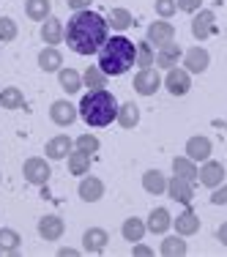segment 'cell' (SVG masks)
<instances>
[{"label":"cell","mask_w":227,"mask_h":257,"mask_svg":"<svg viewBox=\"0 0 227 257\" xmlns=\"http://www.w3.org/2000/svg\"><path fill=\"white\" fill-rule=\"evenodd\" d=\"M90 154H82V151H71L69 156H66V162H69V173L71 175H88V170H90Z\"/></svg>","instance_id":"obj_26"},{"label":"cell","mask_w":227,"mask_h":257,"mask_svg":"<svg viewBox=\"0 0 227 257\" xmlns=\"http://www.w3.org/2000/svg\"><path fill=\"white\" fill-rule=\"evenodd\" d=\"M197 178L205 189H216L219 183H224V164L213 162V159H205L202 167L197 170Z\"/></svg>","instance_id":"obj_8"},{"label":"cell","mask_w":227,"mask_h":257,"mask_svg":"<svg viewBox=\"0 0 227 257\" xmlns=\"http://www.w3.org/2000/svg\"><path fill=\"white\" fill-rule=\"evenodd\" d=\"M0 107L3 109H22L25 107V96L20 88H3L0 90Z\"/></svg>","instance_id":"obj_33"},{"label":"cell","mask_w":227,"mask_h":257,"mask_svg":"<svg viewBox=\"0 0 227 257\" xmlns=\"http://www.w3.org/2000/svg\"><path fill=\"white\" fill-rule=\"evenodd\" d=\"M107 28V20L96 11H74L71 20L66 22V44L77 55H96L104 47V41L109 39Z\"/></svg>","instance_id":"obj_1"},{"label":"cell","mask_w":227,"mask_h":257,"mask_svg":"<svg viewBox=\"0 0 227 257\" xmlns=\"http://www.w3.org/2000/svg\"><path fill=\"white\" fill-rule=\"evenodd\" d=\"M58 254H60V257H74V254H77V249H71V246H63V249H58Z\"/></svg>","instance_id":"obj_44"},{"label":"cell","mask_w":227,"mask_h":257,"mask_svg":"<svg viewBox=\"0 0 227 257\" xmlns=\"http://www.w3.org/2000/svg\"><path fill=\"white\" fill-rule=\"evenodd\" d=\"M156 14H159V20H170V17H175V11H178V3L175 0H156Z\"/></svg>","instance_id":"obj_38"},{"label":"cell","mask_w":227,"mask_h":257,"mask_svg":"<svg viewBox=\"0 0 227 257\" xmlns=\"http://www.w3.org/2000/svg\"><path fill=\"white\" fill-rule=\"evenodd\" d=\"M173 39H175L173 22L159 20V22H151V25H148V41H151V44L162 47V44H167V41H173Z\"/></svg>","instance_id":"obj_17"},{"label":"cell","mask_w":227,"mask_h":257,"mask_svg":"<svg viewBox=\"0 0 227 257\" xmlns=\"http://www.w3.org/2000/svg\"><path fill=\"white\" fill-rule=\"evenodd\" d=\"M74 148L93 156V154H99V137H93V134H79L74 140Z\"/></svg>","instance_id":"obj_36"},{"label":"cell","mask_w":227,"mask_h":257,"mask_svg":"<svg viewBox=\"0 0 227 257\" xmlns=\"http://www.w3.org/2000/svg\"><path fill=\"white\" fill-rule=\"evenodd\" d=\"M211 140L208 137H189L186 140V156L192 159V162H205V159H211Z\"/></svg>","instance_id":"obj_19"},{"label":"cell","mask_w":227,"mask_h":257,"mask_svg":"<svg viewBox=\"0 0 227 257\" xmlns=\"http://www.w3.org/2000/svg\"><path fill=\"white\" fill-rule=\"evenodd\" d=\"M77 192H79V200H85V203H99L104 197V183L96 175H82Z\"/></svg>","instance_id":"obj_14"},{"label":"cell","mask_w":227,"mask_h":257,"mask_svg":"<svg viewBox=\"0 0 227 257\" xmlns=\"http://www.w3.org/2000/svg\"><path fill=\"white\" fill-rule=\"evenodd\" d=\"M41 39H44V44H60V41L66 39V28L60 20H55V17H47L44 22H41Z\"/></svg>","instance_id":"obj_18"},{"label":"cell","mask_w":227,"mask_h":257,"mask_svg":"<svg viewBox=\"0 0 227 257\" xmlns=\"http://www.w3.org/2000/svg\"><path fill=\"white\" fill-rule=\"evenodd\" d=\"M50 11H52L50 0H25V14L33 22H44L50 17Z\"/></svg>","instance_id":"obj_32"},{"label":"cell","mask_w":227,"mask_h":257,"mask_svg":"<svg viewBox=\"0 0 227 257\" xmlns=\"http://www.w3.org/2000/svg\"><path fill=\"white\" fill-rule=\"evenodd\" d=\"M82 85L90 90H99V88H107V74L99 69V66H88L82 74Z\"/></svg>","instance_id":"obj_34"},{"label":"cell","mask_w":227,"mask_h":257,"mask_svg":"<svg viewBox=\"0 0 227 257\" xmlns=\"http://www.w3.org/2000/svg\"><path fill=\"white\" fill-rule=\"evenodd\" d=\"M216 14L208 9H200L197 14H194V22H192V36L197 41H208L213 33H216Z\"/></svg>","instance_id":"obj_5"},{"label":"cell","mask_w":227,"mask_h":257,"mask_svg":"<svg viewBox=\"0 0 227 257\" xmlns=\"http://www.w3.org/2000/svg\"><path fill=\"white\" fill-rule=\"evenodd\" d=\"M143 189L148 194H164L167 192V178H164L162 170H148L143 175Z\"/></svg>","instance_id":"obj_23"},{"label":"cell","mask_w":227,"mask_h":257,"mask_svg":"<svg viewBox=\"0 0 227 257\" xmlns=\"http://www.w3.org/2000/svg\"><path fill=\"white\" fill-rule=\"evenodd\" d=\"M132 254H134V257H151V254H153V249L137 241V243H134V249H132Z\"/></svg>","instance_id":"obj_41"},{"label":"cell","mask_w":227,"mask_h":257,"mask_svg":"<svg viewBox=\"0 0 227 257\" xmlns=\"http://www.w3.org/2000/svg\"><path fill=\"white\" fill-rule=\"evenodd\" d=\"M58 82H60V88H63L66 93H77V90L82 88V74H79L77 69H60L58 71Z\"/></svg>","instance_id":"obj_30"},{"label":"cell","mask_w":227,"mask_h":257,"mask_svg":"<svg viewBox=\"0 0 227 257\" xmlns=\"http://www.w3.org/2000/svg\"><path fill=\"white\" fill-rule=\"evenodd\" d=\"M22 175H25V181L33 183V186H44V183L50 181V175H52V167H50L47 159L33 156V159H28V162L22 164Z\"/></svg>","instance_id":"obj_4"},{"label":"cell","mask_w":227,"mask_h":257,"mask_svg":"<svg viewBox=\"0 0 227 257\" xmlns=\"http://www.w3.org/2000/svg\"><path fill=\"white\" fill-rule=\"evenodd\" d=\"M74 151V140L71 137H66V134H58V137H52L50 143H47V148H44V154L47 159H55V162H60V159H66Z\"/></svg>","instance_id":"obj_15"},{"label":"cell","mask_w":227,"mask_h":257,"mask_svg":"<svg viewBox=\"0 0 227 257\" xmlns=\"http://www.w3.org/2000/svg\"><path fill=\"white\" fill-rule=\"evenodd\" d=\"M181 60H183L189 74H202L208 69V63H211V55H208V50H202V47H192V50L183 52Z\"/></svg>","instance_id":"obj_11"},{"label":"cell","mask_w":227,"mask_h":257,"mask_svg":"<svg viewBox=\"0 0 227 257\" xmlns=\"http://www.w3.org/2000/svg\"><path fill=\"white\" fill-rule=\"evenodd\" d=\"M159 252L164 257H183L189 252V246H186V241H183V235H167L162 241V246H159Z\"/></svg>","instance_id":"obj_27"},{"label":"cell","mask_w":227,"mask_h":257,"mask_svg":"<svg viewBox=\"0 0 227 257\" xmlns=\"http://www.w3.org/2000/svg\"><path fill=\"white\" fill-rule=\"evenodd\" d=\"M107 25L112 30H118V33H124V30H129L134 25V17H132V11H129V9H112V11H109V17H107Z\"/></svg>","instance_id":"obj_28"},{"label":"cell","mask_w":227,"mask_h":257,"mask_svg":"<svg viewBox=\"0 0 227 257\" xmlns=\"http://www.w3.org/2000/svg\"><path fill=\"white\" fill-rule=\"evenodd\" d=\"M118 107L121 104L115 101V96L109 93L107 88H99V90H90L79 99V115L88 126L93 128H104L109 126L115 118H118Z\"/></svg>","instance_id":"obj_3"},{"label":"cell","mask_w":227,"mask_h":257,"mask_svg":"<svg viewBox=\"0 0 227 257\" xmlns=\"http://www.w3.org/2000/svg\"><path fill=\"white\" fill-rule=\"evenodd\" d=\"M77 115H79V109L66 99L52 101V107H50V118H52L55 126H71L77 120Z\"/></svg>","instance_id":"obj_9"},{"label":"cell","mask_w":227,"mask_h":257,"mask_svg":"<svg viewBox=\"0 0 227 257\" xmlns=\"http://www.w3.org/2000/svg\"><path fill=\"white\" fill-rule=\"evenodd\" d=\"M66 232V224L60 216H55V213H47V216L39 219V235L44 238V241H60Z\"/></svg>","instance_id":"obj_12"},{"label":"cell","mask_w":227,"mask_h":257,"mask_svg":"<svg viewBox=\"0 0 227 257\" xmlns=\"http://www.w3.org/2000/svg\"><path fill=\"white\" fill-rule=\"evenodd\" d=\"M170 224H173V216H170L167 208H153L148 222H145V227L148 232H156V235H164V232L170 230Z\"/></svg>","instance_id":"obj_20"},{"label":"cell","mask_w":227,"mask_h":257,"mask_svg":"<svg viewBox=\"0 0 227 257\" xmlns=\"http://www.w3.org/2000/svg\"><path fill=\"white\" fill-rule=\"evenodd\" d=\"M181 58H183V50L175 44V41H167V44L159 47L156 60H153V63H156L159 69H173V66H178V60H181Z\"/></svg>","instance_id":"obj_16"},{"label":"cell","mask_w":227,"mask_h":257,"mask_svg":"<svg viewBox=\"0 0 227 257\" xmlns=\"http://www.w3.org/2000/svg\"><path fill=\"white\" fill-rule=\"evenodd\" d=\"M216 238H219V243H224V246H227V222H224V224H219Z\"/></svg>","instance_id":"obj_43"},{"label":"cell","mask_w":227,"mask_h":257,"mask_svg":"<svg viewBox=\"0 0 227 257\" xmlns=\"http://www.w3.org/2000/svg\"><path fill=\"white\" fill-rule=\"evenodd\" d=\"M66 3H69L71 11H85L90 6V0H66Z\"/></svg>","instance_id":"obj_42"},{"label":"cell","mask_w":227,"mask_h":257,"mask_svg":"<svg viewBox=\"0 0 227 257\" xmlns=\"http://www.w3.org/2000/svg\"><path fill=\"white\" fill-rule=\"evenodd\" d=\"M173 224H175L178 235H194V232L200 230V219H197V213H194L192 208H186L183 213H178V216L173 219Z\"/></svg>","instance_id":"obj_22"},{"label":"cell","mask_w":227,"mask_h":257,"mask_svg":"<svg viewBox=\"0 0 227 257\" xmlns=\"http://www.w3.org/2000/svg\"><path fill=\"white\" fill-rule=\"evenodd\" d=\"M17 33H20L17 22L11 17H0V41H14Z\"/></svg>","instance_id":"obj_37"},{"label":"cell","mask_w":227,"mask_h":257,"mask_svg":"<svg viewBox=\"0 0 227 257\" xmlns=\"http://www.w3.org/2000/svg\"><path fill=\"white\" fill-rule=\"evenodd\" d=\"M134 55H137V44L118 33L104 41V47L99 50V69L107 77H121L134 66Z\"/></svg>","instance_id":"obj_2"},{"label":"cell","mask_w":227,"mask_h":257,"mask_svg":"<svg viewBox=\"0 0 227 257\" xmlns=\"http://www.w3.org/2000/svg\"><path fill=\"white\" fill-rule=\"evenodd\" d=\"M167 194L175 200V203H181V205H189V203L194 200L192 181H186V178H178V175H173V178H167Z\"/></svg>","instance_id":"obj_10"},{"label":"cell","mask_w":227,"mask_h":257,"mask_svg":"<svg viewBox=\"0 0 227 257\" xmlns=\"http://www.w3.org/2000/svg\"><path fill=\"white\" fill-rule=\"evenodd\" d=\"M22 246V235L11 227H0V252L3 254H17Z\"/></svg>","instance_id":"obj_24"},{"label":"cell","mask_w":227,"mask_h":257,"mask_svg":"<svg viewBox=\"0 0 227 257\" xmlns=\"http://www.w3.org/2000/svg\"><path fill=\"white\" fill-rule=\"evenodd\" d=\"M107 241H109V232L104 227H88L82 232V246H85V252H90V254L104 252V249H107Z\"/></svg>","instance_id":"obj_13"},{"label":"cell","mask_w":227,"mask_h":257,"mask_svg":"<svg viewBox=\"0 0 227 257\" xmlns=\"http://www.w3.org/2000/svg\"><path fill=\"white\" fill-rule=\"evenodd\" d=\"M121 123V128H134L140 123V107L134 101H126L118 107V118H115Z\"/></svg>","instance_id":"obj_25"},{"label":"cell","mask_w":227,"mask_h":257,"mask_svg":"<svg viewBox=\"0 0 227 257\" xmlns=\"http://www.w3.org/2000/svg\"><path fill=\"white\" fill-rule=\"evenodd\" d=\"M162 88V74H159L156 69H140L137 74H134V90H137L140 96H153L156 90Z\"/></svg>","instance_id":"obj_6"},{"label":"cell","mask_w":227,"mask_h":257,"mask_svg":"<svg viewBox=\"0 0 227 257\" xmlns=\"http://www.w3.org/2000/svg\"><path fill=\"white\" fill-rule=\"evenodd\" d=\"M39 66L41 71H47V74H55V71L63 69V55H60L58 47H47V50L39 52Z\"/></svg>","instance_id":"obj_21"},{"label":"cell","mask_w":227,"mask_h":257,"mask_svg":"<svg viewBox=\"0 0 227 257\" xmlns=\"http://www.w3.org/2000/svg\"><path fill=\"white\" fill-rule=\"evenodd\" d=\"M121 232H124V238H126V241L137 243V241H143V235L148 232V227H145V222H143V219L129 216L126 222H124V227H121Z\"/></svg>","instance_id":"obj_29"},{"label":"cell","mask_w":227,"mask_h":257,"mask_svg":"<svg viewBox=\"0 0 227 257\" xmlns=\"http://www.w3.org/2000/svg\"><path fill=\"white\" fill-rule=\"evenodd\" d=\"M178 11H186V14H197L202 9V0H175Z\"/></svg>","instance_id":"obj_39"},{"label":"cell","mask_w":227,"mask_h":257,"mask_svg":"<svg viewBox=\"0 0 227 257\" xmlns=\"http://www.w3.org/2000/svg\"><path fill=\"white\" fill-rule=\"evenodd\" d=\"M153 60H156V52H153L151 41H140L137 55H134V66H140V69H151Z\"/></svg>","instance_id":"obj_35"},{"label":"cell","mask_w":227,"mask_h":257,"mask_svg":"<svg viewBox=\"0 0 227 257\" xmlns=\"http://www.w3.org/2000/svg\"><path fill=\"white\" fill-rule=\"evenodd\" d=\"M197 164L192 162L189 156H175L173 159V173L178 175V178H186V181H194L197 178Z\"/></svg>","instance_id":"obj_31"},{"label":"cell","mask_w":227,"mask_h":257,"mask_svg":"<svg viewBox=\"0 0 227 257\" xmlns=\"http://www.w3.org/2000/svg\"><path fill=\"white\" fill-rule=\"evenodd\" d=\"M211 203L213 205H227V183H219L211 192Z\"/></svg>","instance_id":"obj_40"},{"label":"cell","mask_w":227,"mask_h":257,"mask_svg":"<svg viewBox=\"0 0 227 257\" xmlns=\"http://www.w3.org/2000/svg\"><path fill=\"white\" fill-rule=\"evenodd\" d=\"M164 88L170 90L173 96H186L189 88H192V74H189L186 69H167V77H164Z\"/></svg>","instance_id":"obj_7"}]
</instances>
